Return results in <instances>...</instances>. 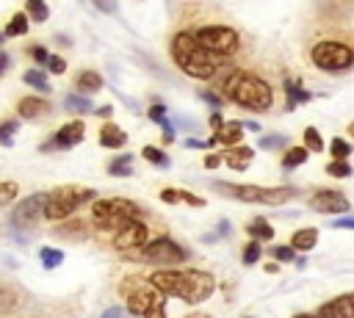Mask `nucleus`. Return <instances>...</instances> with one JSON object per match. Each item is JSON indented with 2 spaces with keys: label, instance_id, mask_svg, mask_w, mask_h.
<instances>
[{
  "label": "nucleus",
  "instance_id": "obj_24",
  "mask_svg": "<svg viewBox=\"0 0 354 318\" xmlns=\"http://www.w3.org/2000/svg\"><path fill=\"white\" fill-rule=\"evenodd\" d=\"M64 108H66L69 113H77V116H83V113H91V111H97V108L91 105V100H88L86 94H66V100H64Z\"/></svg>",
  "mask_w": 354,
  "mask_h": 318
},
{
  "label": "nucleus",
  "instance_id": "obj_36",
  "mask_svg": "<svg viewBox=\"0 0 354 318\" xmlns=\"http://www.w3.org/2000/svg\"><path fill=\"white\" fill-rule=\"evenodd\" d=\"M17 191H19V185H17L14 180H3V183H0V205L6 207V205L17 196Z\"/></svg>",
  "mask_w": 354,
  "mask_h": 318
},
{
  "label": "nucleus",
  "instance_id": "obj_42",
  "mask_svg": "<svg viewBox=\"0 0 354 318\" xmlns=\"http://www.w3.org/2000/svg\"><path fill=\"white\" fill-rule=\"evenodd\" d=\"M47 69H50L53 75H61V72H66V58H61V55H53V58H50V64H47Z\"/></svg>",
  "mask_w": 354,
  "mask_h": 318
},
{
  "label": "nucleus",
  "instance_id": "obj_54",
  "mask_svg": "<svg viewBox=\"0 0 354 318\" xmlns=\"http://www.w3.org/2000/svg\"><path fill=\"white\" fill-rule=\"evenodd\" d=\"M188 318H213V315H207V312H194V315H188Z\"/></svg>",
  "mask_w": 354,
  "mask_h": 318
},
{
  "label": "nucleus",
  "instance_id": "obj_8",
  "mask_svg": "<svg viewBox=\"0 0 354 318\" xmlns=\"http://www.w3.org/2000/svg\"><path fill=\"white\" fill-rule=\"evenodd\" d=\"M310 58L318 69L324 72H343L354 64V50L340 44V41H332V39H324L318 44H313L310 50Z\"/></svg>",
  "mask_w": 354,
  "mask_h": 318
},
{
  "label": "nucleus",
  "instance_id": "obj_55",
  "mask_svg": "<svg viewBox=\"0 0 354 318\" xmlns=\"http://www.w3.org/2000/svg\"><path fill=\"white\" fill-rule=\"evenodd\" d=\"M293 318H318V315H310V312H299V315H293Z\"/></svg>",
  "mask_w": 354,
  "mask_h": 318
},
{
  "label": "nucleus",
  "instance_id": "obj_46",
  "mask_svg": "<svg viewBox=\"0 0 354 318\" xmlns=\"http://www.w3.org/2000/svg\"><path fill=\"white\" fill-rule=\"evenodd\" d=\"M100 318H130V312H127L124 307H108Z\"/></svg>",
  "mask_w": 354,
  "mask_h": 318
},
{
  "label": "nucleus",
  "instance_id": "obj_30",
  "mask_svg": "<svg viewBox=\"0 0 354 318\" xmlns=\"http://www.w3.org/2000/svg\"><path fill=\"white\" fill-rule=\"evenodd\" d=\"M25 14H28L33 22H44V19L50 17V8H47L44 0H28V3H25Z\"/></svg>",
  "mask_w": 354,
  "mask_h": 318
},
{
  "label": "nucleus",
  "instance_id": "obj_41",
  "mask_svg": "<svg viewBox=\"0 0 354 318\" xmlns=\"http://www.w3.org/2000/svg\"><path fill=\"white\" fill-rule=\"evenodd\" d=\"M160 199L166 205H177V202H183V188H163L160 191Z\"/></svg>",
  "mask_w": 354,
  "mask_h": 318
},
{
  "label": "nucleus",
  "instance_id": "obj_25",
  "mask_svg": "<svg viewBox=\"0 0 354 318\" xmlns=\"http://www.w3.org/2000/svg\"><path fill=\"white\" fill-rule=\"evenodd\" d=\"M28 33V14H14L8 19V25L3 28V39H14V36H25Z\"/></svg>",
  "mask_w": 354,
  "mask_h": 318
},
{
  "label": "nucleus",
  "instance_id": "obj_45",
  "mask_svg": "<svg viewBox=\"0 0 354 318\" xmlns=\"http://www.w3.org/2000/svg\"><path fill=\"white\" fill-rule=\"evenodd\" d=\"M149 119L158 124V122H163L166 119V108H163V102H155L152 108H149Z\"/></svg>",
  "mask_w": 354,
  "mask_h": 318
},
{
  "label": "nucleus",
  "instance_id": "obj_3",
  "mask_svg": "<svg viewBox=\"0 0 354 318\" xmlns=\"http://www.w3.org/2000/svg\"><path fill=\"white\" fill-rule=\"evenodd\" d=\"M221 94H227L235 105L246 108V111H268L271 108V86L252 75V72H230L221 80Z\"/></svg>",
  "mask_w": 354,
  "mask_h": 318
},
{
  "label": "nucleus",
  "instance_id": "obj_10",
  "mask_svg": "<svg viewBox=\"0 0 354 318\" xmlns=\"http://www.w3.org/2000/svg\"><path fill=\"white\" fill-rule=\"evenodd\" d=\"M185 257H188V252H185L177 241H171L169 235H160V238L149 241V243L141 249V254H138V260L152 263V265H177V263H183Z\"/></svg>",
  "mask_w": 354,
  "mask_h": 318
},
{
  "label": "nucleus",
  "instance_id": "obj_2",
  "mask_svg": "<svg viewBox=\"0 0 354 318\" xmlns=\"http://www.w3.org/2000/svg\"><path fill=\"white\" fill-rule=\"evenodd\" d=\"M171 58L194 80H210V77H216L221 72V64L227 61L221 55L207 53L196 41V33H191V30H177L174 33V39H171Z\"/></svg>",
  "mask_w": 354,
  "mask_h": 318
},
{
  "label": "nucleus",
  "instance_id": "obj_37",
  "mask_svg": "<svg viewBox=\"0 0 354 318\" xmlns=\"http://www.w3.org/2000/svg\"><path fill=\"white\" fill-rule=\"evenodd\" d=\"M17 127H19V124H17L14 119H6V122L0 124V141H3V147H11V144H14V138H11V135H14V130H17Z\"/></svg>",
  "mask_w": 354,
  "mask_h": 318
},
{
  "label": "nucleus",
  "instance_id": "obj_20",
  "mask_svg": "<svg viewBox=\"0 0 354 318\" xmlns=\"http://www.w3.org/2000/svg\"><path fill=\"white\" fill-rule=\"evenodd\" d=\"M75 83H77V91L86 94V97H88V94H97V91L102 88V77H100V72H94V69H83Z\"/></svg>",
  "mask_w": 354,
  "mask_h": 318
},
{
  "label": "nucleus",
  "instance_id": "obj_26",
  "mask_svg": "<svg viewBox=\"0 0 354 318\" xmlns=\"http://www.w3.org/2000/svg\"><path fill=\"white\" fill-rule=\"evenodd\" d=\"M108 174L111 177H130L133 174V155H119V158H113L111 163H108Z\"/></svg>",
  "mask_w": 354,
  "mask_h": 318
},
{
  "label": "nucleus",
  "instance_id": "obj_1",
  "mask_svg": "<svg viewBox=\"0 0 354 318\" xmlns=\"http://www.w3.org/2000/svg\"><path fill=\"white\" fill-rule=\"evenodd\" d=\"M149 282L163 290L166 296H177L183 299L185 304H202L213 296L216 290V279L213 274L207 271H196V268H185V271H177V268H158Z\"/></svg>",
  "mask_w": 354,
  "mask_h": 318
},
{
  "label": "nucleus",
  "instance_id": "obj_17",
  "mask_svg": "<svg viewBox=\"0 0 354 318\" xmlns=\"http://www.w3.org/2000/svg\"><path fill=\"white\" fill-rule=\"evenodd\" d=\"M221 158H224V163H227L232 171H243V169L252 163V158H254V149H252V147H246V144H243V147L238 144V147H230V149H224V152H221Z\"/></svg>",
  "mask_w": 354,
  "mask_h": 318
},
{
  "label": "nucleus",
  "instance_id": "obj_11",
  "mask_svg": "<svg viewBox=\"0 0 354 318\" xmlns=\"http://www.w3.org/2000/svg\"><path fill=\"white\" fill-rule=\"evenodd\" d=\"M44 207H47V194H30V196H25L17 207H14V213L8 216V224L19 232H28V230H33V227H39V221L44 218Z\"/></svg>",
  "mask_w": 354,
  "mask_h": 318
},
{
  "label": "nucleus",
  "instance_id": "obj_12",
  "mask_svg": "<svg viewBox=\"0 0 354 318\" xmlns=\"http://www.w3.org/2000/svg\"><path fill=\"white\" fill-rule=\"evenodd\" d=\"M147 243H149V230L138 218L124 224L119 232H113V249L116 252H136V249H144Z\"/></svg>",
  "mask_w": 354,
  "mask_h": 318
},
{
  "label": "nucleus",
  "instance_id": "obj_23",
  "mask_svg": "<svg viewBox=\"0 0 354 318\" xmlns=\"http://www.w3.org/2000/svg\"><path fill=\"white\" fill-rule=\"evenodd\" d=\"M246 235H252V241H271L274 238V227L263 216H257V218H252L246 224Z\"/></svg>",
  "mask_w": 354,
  "mask_h": 318
},
{
  "label": "nucleus",
  "instance_id": "obj_21",
  "mask_svg": "<svg viewBox=\"0 0 354 318\" xmlns=\"http://www.w3.org/2000/svg\"><path fill=\"white\" fill-rule=\"evenodd\" d=\"M315 243H318V230H315V227L296 230V232H293V238H290V246H293L296 252H310Z\"/></svg>",
  "mask_w": 354,
  "mask_h": 318
},
{
  "label": "nucleus",
  "instance_id": "obj_18",
  "mask_svg": "<svg viewBox=\"0 0 354 318\" xmlns=\"http://www.w3.org/2000/svg\"><path fill=\"white\" fill-rule=\"evenodd\" d=\"M47 111H50V105H47L41 97H22L19 105H17V113H19L22 119H39V116L47 113Z\"/></svg>",
  "mask_w": 354,
  "mask_h": 318
},
{
  "label": "nucleus",
  "instance_id": "obj_52",
  "mask_svg": "<svg viewBox=\"0 0 354 318\" xmlns=\"http://www.w3.org/2000/svg\"><path fill=\"white\" fill-rule=\"evenodd\" d=\"M6 69H8V55L0 53V72H6Z\"/></svg>",
  "mask_w": 354,
  "mask_h": 318
},
{
  "label": "nucleus",
  "instance_id": "obj_9",
  "mask_svg": "<svg viewBox=\"0 0 354 318\" xmlns=\"http://www.w3.org/2000/svg\"><path fill=\"white\" fill-rule=\"evenodd\" d=\"M196 41H199L207 53L221 55V58L235 55L238 47H241V36H238L232 28H227V25H205V28H199V30H196Z\"/></svg>",
  "mask_w": 354,
  "mask_h": 318
},
{
  "label": "nucleus",
  "instance_id": "obj_53",
  "mask_svg": "<svg viewBox=\"0 0 354 318\" xmlns=\"http://www.w3.org/2000/svg\"><path fill=\"white\" fill-rule=\"evenodd\" d=\"M243 127L252 130V133H260V124H257V122H243Z\"/></svg>",
  "mask_w": 354,
  "mask_h": 318
},
{
  "label": "nucleus",
  "instance_id": "obj_13",
  "mask_svg": "<svg viewBox=\"0 0 354 318\" xmlns=\"http://www.w3.org/2000/svg\"><path fill=\"white\" fill-rule=\"evenodd\" d=\"M310 207L315 213H324V216H332V213H348L351 210V202L335 191V188H318L313 196H310Z\"/></svg>",
  "mask_w": 354,
  "mask_h": 318
},
{
  "label": "nucleus",
  "instance_id": "obj_35",
  "mask_svg": "<svg viewBox=\"0 0 354 318\" xmlns=\"http://www.w3.org/2000/svg\"><path fill=\"white\" fill-rule=\"evenodd\" d=\"M329 149H332V160H346L354 147H348L343 138H332V147H329Z\"/></svg>",
  "mask_w": 354,
  "mask_h": 318
},
{
  "label": "nucleus",
  "instance_id": "obj_22",
  "mask_svg": "<svg viewBox=\"0 0 354 318\" xmlns=\"http://www.w3.org/2000/svg\"><path fill=\"white\" fill-rule=\"evenodd\" d=\"M285 97H288V102H285V111H293L299 102H307L313 94L310 91H304L301 86H299V80H285Z\"/></svg>",
  "mask_w": 354,
  "mask_h": 318
},
{
  "label": "nucleus",
  "instance_id": "obj_32",
  "mask_svg": "<svg viewBox=\"0 0 354 318\" xmlns=\"http://www.w3.org/2000/svg\"><path fill=\"white\" fill-rule=\"evenodd\" d=\"M141 155H144L149 163L160 166V169H166V166H169V155H166L163 149H158V147H144V149H141Z\"/></svg>",
  "mask_w": 354,
  "mask_h": 318
},
{
  "label": "nucleus",
  "instance_id": "obj_29",
  "mask_svg": "<svg viewBox=\"0 0 354 318\" xmlns=\"http://www.w3.org/2000/svg\"><path fill=\"white\" fill-rule=\"evenodd\" d=\"M307 160V147H288V152H285V158H282V166L285 169H296V166H301Z\"/></svg>",
  "mask_w": 354,
  "mask_h": 318
},
{
  "label": "nucleus",
  "instance_id": "obj_51",
  "mask_svg": "<svg viewBox=\"0 0 354 318\" xmlns=\"http://www.w3.org/2000/svg\"><path fill=\"white\" fill-rule=\"evenodd\" d=\"M94 113H97V116H100V119H108V116H111V113H113V108H111V105H102V108H97V111H94Z\"/></svg>",
  "mask_w": 354,
  "mask_h": 318
},
{
  "label": "nucleus",
  "instance_id": "obj_27",
  "mask_svg": "<svg viewBox=\"0 0 354 318\" xmlns=\"http://www.w3.org/2000/svg\"><path fill=\"white\" fill-rule=\"evenodd\" d=\"M22 80H25L30 88H36V91L50 94V83H47V75H44L41 69H28V72L22 75Z\"/></svg>",
  "mask_w": 354,
  "mask_h": 318
},
{
  "label": "nucleus",
  "instance_id": "obj_6",
  "mask_svg": "<svg viewBox=\"0 0 354 318\" xmlns=\"http://www.w3.org/2000/svg\"><path fill=\"white\" fill-rule=\"evenodd\" d=\"M97 196L94 188H77V185H58L47 194V207H44V218L47 221H61L69 218L83 202H91Z\"/></svg>",
  "mask_w": 354,
  "mask_h": 318
},
{
  "label": "nucleus",
  "instance_id": "obj_40",
  "mask_svg": "<svg viewBox=\"0 0 354 318\" xmlns=\"http://www.w3.org/2000/svg\"><path fill=\"white\" fill-rule=\"evenodd\" d=\"M271 257H277V263H290V260H296V249L293 246H274Z\"/></svg>",
  "mask_w": 354,
  "mask_h": 318
},
{
  "label": "nucleus",
  "instance_id": "obj_44",
  "mask_svg": "<svg viewBox=\"0 0 354 318\" xmlns=\"http://www.w3.org/2000/svg\"><path fill=\"white\" fill-rule=\"evenodd\" d=\"M332 227L335 230H354V216H337V218H332Z\"/></svg>",
  "mask_w": 354,
  "mask_h": 318
},
{
  "label": "nucleus",
  "instance_id": "obj_15",
  "mask_svg": "<svg viewBox=\"0 0 354 318\" xmlns=\"http://www.w3.org/2000/svg\"><path fill=\"white\" fill-rule=\"evenodd\" d=\"M318 318H354V293H343L318 307Z\"/></svg>",
  "mask_w": 354,
  "mask_h": 318
},
{
  "label": "nucleus",
  "instance_id": "obj_34",
  "mask_svg": "<svg viewBox=\"0 0 354 318\" xmlns=\"http://www.w3.org/2000/svg\"><path fill=\"white\" fill-rule=\"evenodd\" d=\"M304 147H310L313 152L326 149V147H324V138H321V133H318L315 127H307V130H304Z\"/></svg>",
  "mask_w": 354,
  "mask_h": 318
},
{
  "label": "nucleus",
  "instance_id": "obj_16",
  "mask_svg": "<svg viewBox=\"0 0 354 318\" xmlns=\"http://www.w3.org/2000/svg\"><path fill=\"white\" fill-rule=\"evenodd\" d=\"M243 141V122H227L218 133H213V138L207 141V147L224 144V147H238Z\"/></svg>",
  "mask_w": 354,
  "mask_h": 318
},
{
  "label": "nucleus",
  "instance_id": "obj_28",
  "mask_svg": "<svg viewBox=\"0 0 354 318\" xmlns=\"http://www.w3.org/2000/svg\"><path fill=\"white\" fill-rule=\"evenodd\" d=\"M39 260L44 268H58L64 263V252L61 249H53V246H41L39 249Z\"/></svg>",
  "mask_w": 354,
  "mask_h": 318
},
{
  "label": "nucleus",
  "instance_id": "obj_19",
  "mask_svg": "<svg viewBox=\"0 0 354 318\" xmlns=\"http://www.w3.org/2000/svg\"><path fill=\"white\" fill-rule=\"evenodd\" d=\"M100 144L108 147V149H116V147H124V144H127V135H124V130H119L116 124L105 122V124L100 127Z\"/></svg>",
  "mask_w": 354,
  "mask_h": 318
},
{
  "label": "nucleus",
  "instance_id": "obj_4",
  "mask_svg": "<svg viewBox=\"0 0 354 318\" xmlns=\"http://www.w3.org/2000/svg\"><path fill=\"white\" fill-rule=\"evenodd\" d=\"M138 216H141V207L133 199H124V196L97 199L91 205V221H94V227L111 230V232H119L124 224L136 221Z\"/></svg>",
  "mask_w": 354,
  "mask_h": 318
},
{
  "label": "nucleus",
  "instance_id": "obj_14",
  "mask_svg": "<svg viewBox=\"0 0 354 318\" xmlns=\"http://www.w3.org/2000/svg\"><path fill=\"white\" fill-rule=\"evenodd\" d=\"M83 135H86V124L80 122V119H72V122H66L47 144H41L39 149L44 152V149H69V147H77L80 141H83Z\"/></svg>",
  "mask_w": 354,
  "mask_h": 318
},
{
  "label": "nucleus",
  "instance_id": "obj_31",
  "mask_svg": "<svg viewBox=\"0 0 354 318\" xmlns=\"http://www.w3.org/2000/svg\"><path fill=\"white\" fill-rule=\"evenodd\" d=\"M326 174H332V177H337V180H346V177L354 174V169L348 166V160H329V163H326Z\"/></svg>",
  "mask_w": 354,
  "mask_h": 318
},
{
  "label": "nucleus",
  "instance_id": "obj_38",
  "mask_svg": "<svg viewBox=\"0 0 354 318\" xmlns=\"http://www.w3.org/2000/svg\"><path fill=\"white\" fill-rule=\"evenodd\" d=\"M263 254V249H260V241H249L246 246H243V263L246 265H252V263H257V257Z\"/></svg>",
  "mask_w": 354,
  "mask_h": 318
},
{
  "label": "nucleus",
  "instance_id": "obj_5",
  "mask_svg": "<svg viewBox=\"0 0 354 318\" xmlns=\"http://www.w3.org/2000/svg\"><path fill=\"white\" fill-rule=\"evenodd\" d=\"M127 299V312L130 315H144V318H166V293L158 290L149 279L141 282H127L122 288Z\"/></svg>",
  "mask_w": 354,
  "mask_h": 318
},
{
  "label": "nucleus",
  "instance_id": "obj_7",
  "mask_svg": "<svg viewBox=\"0 0 354 318\" xmlns=\"http://www.w3.org/2000/svg\"><path fill=\"white\" fill-rule=\"evenodd\" d=\"M216 188L224 196H232L238 202H249V205H285L296 196L293 188L279 185V188H263V185H235V183H216Z\"/></svg>",
  "mask_w": 354,
  "mask_h": 318
},
{
  "label": "nucleus",
  "instance_id": "obj_47",
  "mask_svg": "<svg viewBox=\"0 0 354 318\" xmlns=\"http://www.w3.org/2000/svg\"><path fill=\"white\" fill-rule=\"evenodd\" d=\"M207 124H210V130H213V133H218V130H221L227 122L221 119V113H218V111H213V113H210V119H207Z\"/></svg>",
  "mask_w": 354,
  "mask_h": 318
},
{
  "label": "nucleus",
  "instance_id": "obj_33",
  "mask_svg": "<svg viewBox=\"0 0 354 318\" xmlns=\"http://www.w3.org/2000/svg\"><path fill=\"white\" fill-rule=\"evenodd\" d=\"M257 147H263V149H282V147H288V138L279 135V133H266V135H260Z\"/></svg>",
  "mask_w": 354,
  "mask_h": 318
},
{
  "label": "nucleus",
  "instance_id": "obj_39",
  "mask_svg": "<svg viewBox=\"0 0 354 318\" xmlns=\"http://www.w3.org/2000/svg\"><path fill=\"white\" fill-rule=\"evenodd\" d=\"M28 55H30L36 64H44V66H47L50 58H53V55L47 53V47H41V44H30V47H28Z\"/></svg>",
  "mask_w": 354,
  "mask_h": 318
},
{
  "label": "nucleus",
  "instance_id": "obj_48",
  "mask_svg": "<svg viewBox=\"0 0 354 318\" xmlns=\"http://www.w3.org/2000/svg\"><path fill=\"white\" fill-rule=\"evenodd\" d=\"M183 202H188V205H194V207H202V205H205L202 196H194V194H188V191H183Z\"/></svg>",
  "mask_w": 354,
  "mask_h": 318
},
{
  "label": "nucleus",
  "instance_id": "obj_43",
  "mask_svg": "<svg viewBox=\"0 0 354 318\" xmlns=\"http://www.w3.org/2000/svg\"><path fill=\"white\" fill-rule=\"evenodd\" d=\"M199 97L210 105V108H221V94H216V91H207V88H202L199 91Z\"/></svg>",
  "mask_w": 354,
  "mask_h": 318
},
{
  "label": "nucleus",
  "instance_id": "obj_50",
  "mask_svg": "<svg viewBox=\"0 0 354 318\" xmlns=\"http://www.w3.org/2000/svg\"><path fill=\"white\" fill-rule=\"evenodd\" d=\"M202 147H207V144L199 138H185V149H202Z\"/></svg>",
  "mask_w": 354,
  "mask_h": 318
},
{
  "label": "nucleus",
  "instance_id": "obj_49",
  "mask_svg": "<svg viewBox=\"0 0 354 318\" xmlns=\"http://www.w3.org/2000/svg\"><path fill=\"white\" fill-rule=\"evenodd\" d=\"M221 160H224L221 155H207V158H205V166H207V169H218Z\"/></svg>",
  "mask_w": 354,
  "mask_h": 318
}]
</instances>
